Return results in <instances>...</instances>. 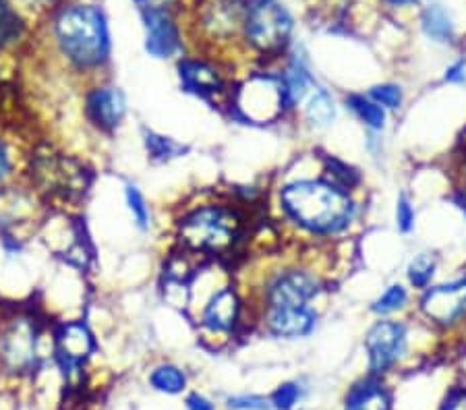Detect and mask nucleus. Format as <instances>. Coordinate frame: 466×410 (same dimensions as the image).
Instances as JSON below:
<instances>
[{
  "label": "nucleus",
  "mask_w": 466,
  "mask_h": 410,
  "mask_svg": "<svg viewBox=\"0 0 466 410\" xmlns=\"http://www.w3.org/2000/svg\"><path fill=\"white\" fill-rule=\"evenodd\" d=\"M52 44L66 73L87 84L100 79L112 52L106 13L92 3L60 6L52 17Z\"/></svg>",
  "instance_id": "nucleus-1"
},
{
  "label": "nucleus",
  "mask_w": 466,
  "mask_h": 410,
  "mask_svg": "<svg viewBox=\"0 0 466 410\" xmlns=\"http://www.w3.org/2000/svg\"><path fill=\"white\" fill-rule=\"evenodd\" d=\"M24 181L52 210L75 212L92 189V170L77 155L40 141L27 147Z\"/></svg>",
  "instance_id": "nucleus-2"
},
{
  "label": "nucleus",
  "mask_w": 466,
  "mask_h": 410,
  "mask_svg": "<svg viewBox=\"0 0 466 410\" xmlns=\"http://www.w3.org/2000/svg\"><path fill=\"white\" fill-rule=\"evenodd\" d=\"M282 212L315 236L344 233L355 220V201L332 181H295L280 191Z\"/></svg>",
  "instance_id": "nucleus-3"
},
{
  "label": "nucleus",
  "mask_w": 466,
  "mask_h": 410,
  "mask_svg": "<svg viewBox=\"0 0 466 410\" xmlns=\"http://www.w3.org/2000/svg\"><path fill=\"white\" fill-rule=\"evenodd\" d=\"M245 235V215L230 204H199L175 224L177 247L204 259L227 257Z\"/></svg>",
  "instance_id": "nucleus-4"
},
{
  "label": "nucleus",
  "mask_w": 466,
  "mask_h": 410,
  "mask_svg": "<svg viewBox=\"0 0 466 410\" xmlns=\"http://www.w3.org/2000/svg\"><path fill=\"white\" fill-rule=\"evenodd\" d=\"M292 32V17L280 0H249L245 5L243 34L259 55H280Z\"/></svg>",
  "instance_id": "nucleus-5"
},
{
  "label": "nucleus",
  "mask_w": 466,
  "mask_h": 410,
  "mask_svg": "<svg viewBox=\"0 0 466 410\" xmlns=\"http://www.w3.org/2000/svg\"><path fill=\"white\" fill-rule=\"evenodd\" d=\"M52 346L58 371L63 373L66 384H75L84 379V365L96 353L97 340L89 325L87 317L55 319L52 322Z\"/></svg>",
  "instance_id": "nucleus-6"
},
{
  "label": "nucleus",
  "mask_w": 466,
  "mask_h": 410,
  "mask_svg": "<svg viewBox=\"0 0 466 410\" xmlns=\"http://www.w3.org/2000/svg\"><path fill=\"white\" fill-rule=\"evenodd\" d=\"M48 205L25 181L0 189V236H19L34 241Z\"/></svg>",
  "instance_id": "nucleus-7"
},
{
  "label": "nucleus",
  "mask_w": 466,
  "mask_h": 410,
  "mask_svg": "<svg viewBox=\"0 0 466 410\" xmlns=\"http://www.w3.org/2000/svg\"><path fill=\"white\" fill-rule=\"evenodd\" d=\"M127 95L110 81L96 79L81 89V115L86 125L97 135L110 137L123 126L127 118Z\"/></svg>",
  "instance_id": "nucleus-8"
},
{
  "label": "nucleus",
  "mask_w": 466,
  "mask_h": 410,
  "mask_svg": "<svg viewBox=\"0 0 466 410\" xmlns=\"http://www.w3.org/2000/svg\"><path fill=\"white\" fill-rule=\"evenodd\" d=\"M230 106L235 108L245 121L266 123L280 116L284 110V95L280 79L253 77L243 87H238L230 98Z\"/></svg>",
  "instance_id": "nucleus-9"
},
{
  "label": "nucleus",
  "mask_w": 466,
  "mask_h": 410,
  "mask_svg": "<svg viewBox=\"0 0 466 410\" xmlns=\"http://www.w3.org/2000/svg\"><path fill=\"white\" fill-rule=\"evenodd\" d=\"M243 319V298L232 285H220L214 288L199 309V332L216 338H228L237 332Z\"/></svg>",
  "instance_id": "nucleus-10"
},
{
  "label": "nucleus",
  "mask_w": 466,
  "mask_h": 410,
  "mask_svg": "<svg viewBox=\"0 0 466 410\" xmlns=\"http://www.w3.org/2000/svg\"><path fill=\"white\" fill-rule=\"evenodd\" d=\"M178 79L187 94L198 95V98L212 104H227L230 106L232 92L228 89L227 77L214 63L206 58H183L178 61Z\"/></svg>",
  "instance_id": "nucleus-11"
},
{
  "label": "nucleus",
  "mask_w": 466,
  "mask_h": 410,
  "mask_svg": "<svg viewBox=\"0 0 466 410\" xmlns=\"http://www.w3.org/2000/svg\"><path fill=\"white\" fill-rule=\"evenodd\" d=\"M321 282L305 270H287L278 274L266 290V309H305L319 295Z\"/></svg>",
  "instance_id": "nucleus-12"
},
{
  "label": "nucleus",
  "mask_w": 466,
  "mask_h": 410,
  "mask_svg": "<svg viewBox=\"0 0 466 410\" xmlns=\"http://www.w3.org/2000/svg\"><path fill=\"white\" fill-rule=\"evenodd\" d=\"M407 325L400 322L381 319V322L375 324L365 338L371 373L380 375V373L392 369L402 359L404 350H407Z\"/></svg>",
  "instance_id": "nucleus-13"
},
{
  "label": "nucleus",
  "mask_w": 466,
  "mask_h": 410,
  "mask_svg": "<svg viewBox=\"0 0 466 410\" xmlns=\"http://www.w3.org/2000/svg\"><path fill=\"white\" fill-rule=\"evenodd\" d=\"M419 309L427 322L450 327L466 317V278L427 288Z\"/></svg>",
  "instance_id": "nucleus-14"
},
{
  "label": "nucleus",
  "mask_w": 466,
  "mask_h": 410,
  "mask_svg": "<svg viewBox=\"0 0 466 410\" xmlns=\"http://www.w3.org/2000/svg\"><path fill=\"white\" fill-rule=\"evenodd\" d=\"M146 29V52L149 56L168 61L177 56L183 42H180V32L172 11L168 9H149L141 11Z\"/></svg>",
  "instance_id": "nucleus-15"
},
{
  "label": "nucleus",
  "mask_w": 466,
  "mask_h": 410,
  "mask_svg": "<svg viewBox=\"0 0 466 410\" xmlns=\"http://www.w3.org/2000/svg\"><path fill=\"white\" fill-rule=\"evenodd\" d=\"M318 315L305 309H266L268 330L278 338H303L315 330Z\"/></svg>",
  "instance_id": "nucleus-16"
},
{
  "label": "nucleus",
  "mask_w": 466,
  "mask_h": 410,
  "mask_svg": "<svg viewBox=\"0 0 466 410\" xmlns=\"http://www.w3.org/2000/svg\"><path fill=\"white\" fill-rule=\"evenodd\" d=\"M27 147L19 144L9 131L0 126V189L21 183L25 176Z\"/></svg>",
  "instance_id": "nucleus-17"
},
{
  "label": "nucleus",
  "mask_w": 466,
  "mask_h": 410,
  "mask_svg": "<svg viewBox=\"0 0 466 410\" xmlns=\"http://www.w3.org/2000/svg\"><path fill=\"white\" fill-rule=\"evenodd\" d=\"M243 15L245 6H238L230 0H218L212 5L204 17V27L212 37H230L235 35L237 29H243Z\"/></svg>",
  "instance_id": "nucleus-18"
},
{
  "label": "nucleus",
  "mask_w": 466,
  "mask_h": 410,
  "mask_svg": "<svg viewBox=\"0 0 466 410\" xmlns=\"http://www.w3.org/2000/svg\"><path fill=\"white\" fill-rule=\"evenodd\" d=\"M311 84H313V79H311L309 69H307L303 58H299V56L292 58L287 66V71H284L280 77L284 108L290 110V108L299 106V104L307 98V94H309Z\"/></svg>",
  "instance_id": "nucleus-19"
},
{
  "label": "nucleus",
  "mask_w": 466,
  "mask_h": 410,
  "mask_svg": "<svg viewBox=\"0 0 466 410\" xmlns=\"http://www.w3.org/2000/svg\"><path fill=\"white\" fill-rule=\"evenodd\" d=\"M347 410H390L392 408V396L386 385L378 379H367L352 387L347 396Z\"/></svg>",
  "instance_id": "nucleus-20"
},
{
  "label": "nucleus",
  "mask_w": 466,
  "mask_h": 410,
  "mask_svg": "<svg viewBox=\"0 0 466 410\" xmlns=\"http://www.w3.org/2000/svg\"><path fill=\"white\" fill-rule=\"evenodd\" d=\"M141 137H144V147L147 152V158L157 164L177 160L183 154H187V149H189L187 145L178 144L177 139L162 135V133H156L152 129H144V135Z\"/></svg>",
  "instance_id": "nucleus-21"
},
{
  "label": "nucleus",
  "mask_w": 466,
  "mask_h": 410,
  "mask_svg": "<svg viewBox=\"0 0 466 410\" xmlns=\"http://www.w3.org/2000/svg\"><path fill=\"white\" fill-rule=\"evenodd\" d=\"M25 34V24L11 0H0V50L17 46Z\"/></svg>",
  "instance_id": "nucleus-22"
},
{
  "label": "nucleus",
  "mask_w": 466,
  "mask_h": 410,
  "mask_svg": "<svg viewBox=\"0 0 466 410\" xmlns=\"http://www.w3.org/2000/svg\"><path fill=\"white\" fill-rule=\"evenodd\" d=\"M123 197H125V205L127 212H129L133 226L139 230V233H147L152 228V210H149V204L144 193L135 183L127 181L123 185Z\"/></svg>",
  "instance_id": "nucleus-23"
},
{
  "label": "nucleus",
  "mask_w": 466,
  "mask_h": 410,
  "mask_svg": "<svg viewBox=\"0 0 466 410\" xmlns=\"http://www.w3.org/2000/svg\"><path fill=\"white\" fill-rule=\"evenodd\" d=\"M423 32L427 37H431L435 42H452L454 40V24L450 19L448 11L440 5L427 6L423 13Z\"/></svg>",
  "instance_id": "nucleus-24"
},
{
  "label": "nucleus",
  "mask_w": 466,
  "mask_h": 410,
  "mask_svg": "<svg viewBox=\"0 0 466 410\" xmlns=\"http://www.w3.org/2000/svg\"><path fill=\"white\" fill-rule=\"evenodd\" d=\"M305 116L313 126L332 125L336 116V106H334L332 95L321 87L311 89L309 100H307V106H305Z\"/></svg>",
  "instance_id": "nucleus-25"
},
{
  "label": "nucleus",
  "mask_w": 466,
  "mask_h": 410,
  "mask_svg": "<svg viewBox=\"0 0 466 410\" xmlns=\"http://www.w3.org/2000/svg\"><path fill=\"white\" fill-rule=\"evenodd\" d=\"M149 385L162 394H180L187 387V375L185 371L177 367V365H157V367L149 373Z\"/></svg>",
  "instance_id": "nucleus-26"
},
{
  "label": "nucleus",
  "mask_w": 466,
  "mask_h": 410,
  "mask_svg": "<svg viewBox=\"0 0 466 410\" xmlns=\"http://www.w3.org/2000/svg\"><path fill=\"white\" fill-rule=\"evenodd\" d=\"M347 106L355 112L360 123H365L373 131H381L386 126V110L365 95H349Z\"/></svg>",
  "instance_id": "nucleus-27"
},
{
  "label": "nucleus",
  "mask_w": 466,
  "mask_h": 410,
  "mask_svg": "<svg viewBox=\"0 0 466 410\" xmlns=\"http://www.w3.org/2000/svg\"><path fill=\"white\" fill-rule=\"evenodd\" d=\"M435 257L431 253H419L409 264V280L419 290H427L435 275Z\"/></svg>",
  "instance_id": "nucleus-28"
},
{
  "label": "nucleus",
  "mask_w": 466,
  "mask_h": 410,
  "mask_svg": "<svg viewBox=\"0 0 466 410\" xmlns=\"http://www.w3.org/2000/svg\"><path fill=\"white\" fill-rule=\"evenodd\" d=\"M409 303V293L407 288L400 285H392L381 293L378 301L373 303V311L380 313V315H390V313H396L404 309V305Z\"/></svg>",
  "instance_id": "nucleus-29"
},
{
  "label": "nucleus",
  "mask_w": 466,
  "mask_h": 410,
  "mask_svg": "<svg viewBox=\"0 0 466 410\" xmlns=\"http://www.w3.org/2000/svg\"><path fill=\"white\" fill-rule=\"evenodd\" d=\"M370 100L380 104L383 110H398L402 106V92L398 85H375L370 92Z\"/></svg>",
  "instance_id": "nucleus-30"
},
{
  "label": "nucleus",
  "mask_w": 466,
  "mask_h": 410,
  "mask_svg": "<svg viewBox=\"0 0 466 410\" xmlns=\"http://www.w3.org/2000/svg\"><path fill=\"white\" fill-rule=\"evenodd\" d=\"M396 226L400 233H410L415 228V207L407 195H400L396 204Z\"/></svg>",
  "instance_id": "nucleus-31"
},
{
  "label": "nucleus",
  "mask_w": 466,
  "mask_h": 410,
  "mask_svg": "<svg viewBox=\"0 0 466 410\" xmlns=\"http://www.w3.org/2000/svg\"><path fill=\"white\" fill-rule=\"evenodd\" d=\"M300 398V387L297 384H284L272 396V405L278 410H290Z\"/></svg>",
  "instance_id": "nucleus-32"
},
{
  "label": "nucleus",
  "mask_w": 466,
  "mask_h": 410,
  "mask_svg": "<svg viewBox=\"0 0 466 410\" xmlns=\"http://www.w3.org/2000/svg\"><path fill=\"white\" fill-rule=\"evenodd\" d=\"M230 410H269V402L261 396H235L228 398Z\"/></svg>",
  "instance_id": "nucleus-33"
},
{
  "label": "nucleus",
  "mask_w": 466,
  "mask_h": 410,
  "mask_svg": "<svg viewBox=\"0 0 466 410\" xmlns=\"http://www.w3.org/2000/svg\"><path fill=\"white\" fill-rule=\"evenodd\" d=\"M446 81H450V84H464L466 81V61H458L450 66V69L446 71Z\"/></svg>",
  "instance_id": "nucleus-34"
},
{
  "label": "nucleus",
  "mask_w": 466,
  "mask_h": 410,
  "mask_svg": "<svg viewBox=\"0 0 466 410\" xmlns=\"http://www.w3.org/2000/svg\"><path fill=\"white\" fill-rule=\"evenodd\" d=\"M187 410H216L212 402L201 394H189L187 396Z\"/></svg>",
  "instance_id": "nucleus-35"
},
{
  "label": "nucleus",
  "mask_w": 466,
  "mask_h": 410,
  "mask_svg": "<svg viewBox=\"0 0 466 410\" xmlns=\"http://www.w3.org/2000/svg\"><path fill=\"white\" fill-rule=\"evenodd\" d=\"M441 410H466V390H456Z\"/></svg>",
  "instance_id": "nucleus-36"
},
{
  "label": "nucleus",
  "mask_w": 466,
  "mask_h": 410,
  "mask_svg": "<svg viewBox=\"0 0 466 410\" xmlns=\"http://www.w3.org/2000/svg\"><path fill=\"white\" fill-rule=\"evenodd\" d=\"M135 5L139 6V11H149V9H168L175 0H133Z\"/></svg>",
  "instance_id": "nucleus-37"
},
{
  "label": "nucleus",
  "mask_w": 466,
  "mask_h": 410,
  "mask_svg": "<svg viewBox=\"0 0 466 410\" xmlns=\"http://www.w3.org/2000/svg\"><path fill=\"white\" fill-rule=\"evenodd\" d=\"M390 5H409V3H415V0H386Z\"/></svg>",
  "instance_id": "nucleus-38"
}]
</instances>
